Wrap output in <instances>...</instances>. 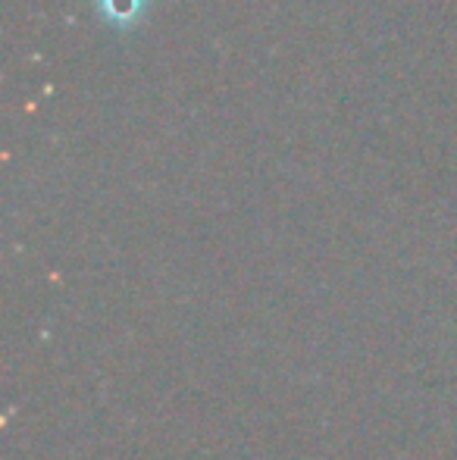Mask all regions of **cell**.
<instances>
[{
    "instance_id": "6da1fadb",
    "label": "cell",
    "mask_w": 457,
    "mask_h": 460,
    "mask_svg": "<svg viewBox=\"0 0 457 460\" xmlns=\"http://www.w3.org/2000/svg\"><path fill=\"white\" fill-rule=\"evenodd\" d=\"M98 4V13L107 19V22L119 25V29H126V25H132L135 19L145 13V0H94Z\"/></svg>"
}]
</instances>
